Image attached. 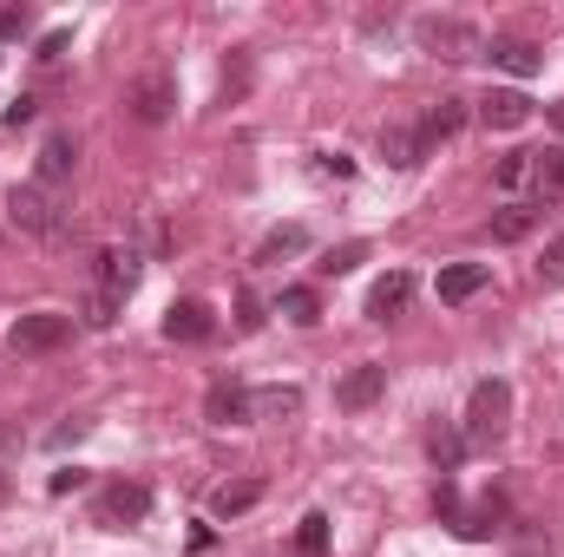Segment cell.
Wrapping results in <instances>:
<instances>
[{"label":"cell","mask_w":564,"mask_h":557,"mask_svg":"<svg viewBox=\"0 0 564 557\" xmlns=\"http://www.w3.org/2000/svg\"><path fill=\"white\" fill-rule=\"evenodd\" d=\"M506 426H512V387L479 381L466 401V446H492V439H506Z\"/></svg>","instance_id":"obj_1"},{"label":"cell","mask_w":564,"mask_h":557,"mask_svg":"<svg viewBox=\"0 0 564 557\" xmlns=\"http://www.w3.org/2000/svg\"><path fill=\"white\" fill-rule=\"evenodd\" d=\"M414 40H421L433 59H473V53H486L479 26L473 20H453V13H421L414 20Z\"/></svg>","instance_id":"obj_2"},{"label":"cell","mask_w":564,"mask_h":557,"mask_svg":"<svg viewBox=\"0 0 564 557\" xmlns=\"http://www.w3.org/2000/svg\"><path fill=\"white\" fill-rule=\"evenodd\" d=\"M7 217H13V230H26V237H59V230H66V217H59V204H53L46 184H13V190H7Z\"/></svg>","instance_id":"obj_3"},{"label":"cell","mask_w":564,"mask_h":557,"mask_svg":"<svg viewBox=\"0 0 564 557\" xmlns=\"http://www.w3.org/2000/svg\"><path fill=\"white\" fill-rule=\"evenodd\" d=\"M66 341H73V315H59V308H33V315H20L7 328V348L13 354H53Z\"/></svg>","instance_id":"obj_4"},{"label":"cell","mask_w":564,"mask_h":557,"mask_svg":"<svg viewBox=\"0 0 564 557\" xmlns=\"http://www.w3.org/2000/svg\"><path fill=\"white\" fill-rule=\"evenodd\" d=\"M144 512H151V485H139V479H112V485L99 492V505H93V518H99L106 532H119V525H139Z\"/></svg>","instance_id":"obj_5"},{"label":"cell","mask_w":564,"mask_h":557,"mask_svg":"<svg viewBox=\"0 0 564 557\" xmlns=\"http://www.w3.org/2000/svg\"><path fill=\"white\" fill-rule=\"evenodd\" d=\"M126 112H132L139 125H164V119L177 112V79H171V73H144V79H132Z\"/></svg>","instance_id":"obj_6"},{"label":"cell","mask_w":564,"mask_h":557,"mask_svg":"<svg viewBox=\"0 0 564 557\" xmlns=\"http://www.w3.org/2000/svg\"><path fill=\"white\" fill-rule=\"evenodd\" d=\"M204 419H210V426H250V419H257V394L224 374V381L204 387Z\"/></svg>","instance_id":"obj_7"},{"label":"cell","mask_w":564,"mask_h":557,"mask_svg":"<svg viewBox=\"0 0 564 557\" xmlns=\"http://www.w3.org/2000/svg\"><path fill=\"white\" fill-rule=\"evenodd\" d=\"M217 335V315H210V302H197V295H177L171 308H164V341H210Z\"/></svg>","instance_id":"obj_8"},{"label":"cell","mask_w":564,"mask_h":557,"mask_svg":"<svg viewBox=\"0 0 564 557\" xmlns=\"http://www.w3.org/2000/svg\"><path fill=\"white\" fill-rule=\"evenodd\" d=\"M381 394H388V368H381V361H361V368H348V374H341V387H335V407H348V414H368Z\"/></svg>","instance_id":"obj_9"},{"label":"cell","mask_w":564,"mask_h":557,"mask_svg":"<svg viewBox=\"0 0 564 557\" xmlns=\"http://www.w3.org/2000/svg\"><path fill=\"white\" fill-rule=\"evenodd\" d=\"M73 171H79V139H73V132H53V139L40 144V164H33V184H46V190H53V184H66Z\"/></svg>","instance_id":"obj_10"},{"label":"cell","mask_w":564,"mask_h":557,"mask_svg":"<svg viewBox=\"0 0 564 557\" xmlns=\"http://www.w3.org/2000/svg\"><path fill=\"white\" fill-rule=\"evenodd\" d=\"M479 119H486L492 132H519V125L532 119V99H525L519 86H492V92L479 99Z\"/></svg>","instance_id":"obj_11"},{"label":"cell","mask_w":564,"mask_h":557,"mask_svg":"<svg viewBox=\"0 0 564 557\" xmlns=\"http://www.w3.org/2000/svg\"><path fill=\"white\" fill-rule=\"evenodd\" d=\"M408 302H414V276H408V270H394V276H381L368 288V315H375V321H394Z\"/></svg>","instance_id":"obj_12"},{"label":"cell","mask_w":564,"mask_h":557,"mask_svg":"<svg viewBox=\"0 0 564 557\" xmlns=\"http://www.w3.org/2000/svg\"><path fill=\"white\" fill-rule=\"evenodd\" d=\"M486 59H492L499 73H512V79H532V73L545 66L532 40H492V46H486Z\"/></svg>","instance_id":"obj_13"},{"label":"cell","mask_w":564,"mask_h":557,"mask_svg":"<svg viewBox=\"0 0 564 557\" xmlns=\"http://www.w3.org/2000/svg\"><path fill=\"white\" fill-rule=\"evenodd\" d=\"M139 250H99V288H112V295H132L139 288Z\"/></svg>","instance_id":"obj_14"},{"label":"cell","mask_w":564,"mask_h":557,"mask_svg":"<svg viewBox=\"0 0 564 557\" xmlns=\"http://www.w3.org/2000/svg\"><path fill=\"white\" fill-rule=\"evenodd\" d=\"M433 288H440V302H453V308H459V302H473V295L486 288V263H446Z\"/></svg>","instance_id":"obj_15"},{"label":"cell","mask_w":564,"mask_h":557,"mask_svg":"<svg viewBox=\"0 0 564 557\" xmlns=\"http://www.w3.org/2000/svg\"><path fill=\"white\" fill-rule=\"evenodd\" d=\"M459 125H466V99H440V106H426V119H421V144L433 151V144L459 139Z\"/></svg>","instance_id":"obj_16"},{"label":"cell","mask_w":564,"mask_h":557,"mask_svg":"<svg viewBox=\"0 0 564 557\" xmlns=\"http://www.w3.org/2000/svg\"><path fill=\"white\" fill-rule=\"evenodd\" d=\"M381 157H388L394 171H414V164L426 157L421 125H381Z\"/></svg>","instance_id":"obj_17"},{"label":"cell","mask_w":564,"mask_h":557,"mask_svg":"<svg viewBox=\"0 0 564 557\" xmlns=\"http://www.w3.org/2000/svg\"><path fill=\"white\" fill-rule=\"evenodd\" d=\"M532 184H539V197L558 210L564 204V151L552 144V151H532Z\"/></svg>","instance_id":"obj_18"},{"label":"cell","mask_w":564,"mask_h":557,"mask_svg":"<svg viewBox=\"0 0 564 557\" xmlns=\"http://www.w3.org/2000/svg\"><path fill=\"white\" fill-rule=\"evenodd\" d=\"M257 499H263V479H237V485H217L210 512H217V518H243V512H250Z\"/></svg>","instance_id":"obj_19"},{"label":"cell","mask_w":564,"mask_h":557,"mask_svg":"<svg viewBox=\"0 0 564 557\" xmlns=\"http://www.w3.org/2000/svg\"><path fill=\"white\" fill-rule=\"evenodd\" d=\"M308 250V230L302 223H276L263 243H257V263H282V256H302Z\"/></svg>","instance_id":"obj_20"},{"label":"cell","mask_w":564,"mask_h":557,"mask_svg":"<svg viewBox=\"0 0 564 557\" xmlns=\"http://www.w3.org/2000/svg\"><path fill=\"white\" fill-rule=\"evenodd\" d=\"M532 223H539V210L506 204V210H492V243H525V237H532Z\"/></svg>","instance_id":"obj_21"},{"label":"cell","mask_w":564,"mask_h":557,"mask_svg":"<svg viewBox=\"0 0 564 557\" xmlns=\"http://www.w3.org/2000/svg\"><path fill=\"white\" fill-rule=\"evenodd\" d=\"M426 452H433V466H440V472H459V459H466V433L433 426V433H426Z\"/></svg>","instance_id":"obj_22"},{"label":"cell","mask_w":564,"mask_h":557,"mask_svg":"<svg viewBox=\"0 0 564 557\" xmlns=\"http://www.w3.org/2000/svg\"><path fill=\"white\" fill-rule=\"evenodd\" d=\"M276 315H289L295 328H315V321H322V295H315V288H282Z\"/></svg>","instance_id":"obj_23"},{"label":"cell","mask_w":564,"mask_h":557,"mask_svg":"<svg viewBox=\"0 0 564 557\" xmlns=\"http://www.w3.org/2000/svg\"><path fill=\"white\" fill-rule=\"evenodd\" d=\"M119 308H126V295L93 288V295H86V328H112V321H119Z\"/></svg>","instance_id":"obj_24"},{"label":"cell","mask_w":564,"mask_h":557,"mask_svg":"<svg viewBox=\"0 0 564 557\" xmlns=\"http://www.w3.org/2000/svg\"><path fill=\"white\" fill-rule=\"evenodd\" d=\"M295 551H302V557H328V518H322V512H308V518H302Z\"/></svg>","instance_id":"obj_25"},{"label":"cell","mask_w":564,"mask_h":557,"mask_svg":"<svg viewBox=\"0 0 564 557\" xmlns=\"http://www.w3.org/2000/svg\"><path fill=\"white\" fill-rule=\"evenodd\" d=\"M361 263H368V243H341V250H328L315 270H322V276H348V270H361Z\"/></svg>","instance_id":"obj_26"},{"label":"cell","mask_w":564,"mask_h":557,"mask_svg":"<svg viewBox=\"0 0 564 557\" xmlns=\"http://www.w3.org/2000/svg\"><path fill=\"white\" fill-rule=\"evenodd\" d=\"M250 92V53H237L230 66H224V106H237Z\"/></svg>","instance_id":"obj_27"},{"label":"cell","mask_w":564,"mask_h":557,"mask_svg":"<svg viewBox=\"0 0 564 557\" xmlns=\"http://www.w3.org/2000/svg\"><path fill=\"white\" fill-rule=\"evenodd\" d=\"M263 321H270V308H263V295H257V288H243V295H237V328H243V335H257Z\"/></svg>","instance_id":"obj_28"},{"label":"cell","mask_w":564,"mask_h":557,"mask_svg":"<svg viewBox=\"0 0 564 557\" xmlns=\"http://www.w3.org/2000/svg\"><path fill=\"white\" fill-rule=\"evenodd\" d=\"M539 282H545V288H564V237L545 243V256H539Z\"/></svg>","instance_id":"obj_29"},{"label":"cell","mask_w":564,"mask_h":557,"mask_svg":"<svg viewBox=\"0 0 564 557\" xmlns=\"http://www.w3.org/2000/svg\"><path fill=\"white\" fill-rule=\"evenodd\" d=\"M295 407H302L295 387H263V394H257V414H295Z\"/></svg>","instance_id":"obj_30"},{"label":"cell","mask_w":564,"mask_h":557,"mask_svg":"<svg viewBox=\"0 0 564 557\" xmlns=\"http://www.w3.org/2000/svg\"><path fill=\"white\" fill-rule=\"evenodd\" d=\"M519 177H532V151H506L499 157V184H519Z\"/></svg>","instance_id":"obj_31"},{"label":"cell","mask_w":564,"mask_h":557,"mask_svg":"<svg viewBox=\"0 0 564 557\" xmlns=\"http://www.w3.org/2000/svg\"><path fill=\"white\" fill-rule=\"evenodd\" d=\"M433 512H440L446 525H459V492H453V479H440V485H433Z\"/></svg>","instance_id":"obj_32"},{"label":"cell","mask_w":564,"mask_h":557,"mask_svg":"<svg viewBox=\"0 0 564 557\" xmlns=\"http://www.w3.org/2000/svg\"><path fill=\"white\" fill-rule=\"evenodd\" d=\"M33 112H40V106H33V99H13V106H7V112H0V125H13V132H20V125H26V119H33Z\"/></svg>","instance_id":"obj_33"},{"label":"cell","mask_w":564,"mask_h":557,"mask_svg":"<svg viewBox=\"0 0 564 557\" xmlns=\"http://www.w3.org/2000/svg\"><path fill=\"white\" fill-rule=\"evenodd\" d=\"M79 485H86V472H79V466H73V472H53V492H79Z\"/></svg>","instance_id":"obj_34"},{"label":"cell","mask_w":564,"mask_h":557,"mask_svg":"<svg viewBox=\"0 0 564 557\" xmlns=\"http://www.w3.org/2000/svg\"><path fill=\"white\" fill-rule=\"evenodd\" d=\"M545 119H552V132L564 139V99H558V106H545Z\"/></svg>","instance_id":"obj_35"},{"label":"cell","mask_w":564,"mask_h":557,"mask_svg":"<svg viewBox=\"0 0 564 557\" xmlns=\"http://www.w3.org/2000/svg\"><path fill=\"white\" fill-rule=\"evenodd\" d=\"M7 499H13V479H7V466H0V505H7Z\"/></svg>","instance_id":"obj_36"}]
</instances>
